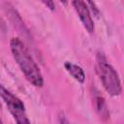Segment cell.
Here are the masks:
<instances>
[{
  "label": "cell",
  "mask_w": 124,
  "mask_h": 124,
  "mask_svg": "<svg viewBox=\"0 0 124 124\" xmlns=\"http://www.w3.org/2000/svg\"><path fill=\"white\" fill-rule=\"evenodd\" d=\"M10 47L14 59L20 68L25 78L32 85L42 87L44 85L43 75L23 42L19 38H12L10 41Z\"/></svg>",
  "instance_id": "cell-1"
},
{
  "label": "cell",
  "mask_w": 124,
  "mask_h": 124,
  "mask_svg": "<svg viewBox=\"0 0 124 124\" xmlns=\"http://www.w3.org/2000/svg\"><path fill=\"white\" fill-rule=\"evenodd\" d=\"M73 7L78 16L83 27L88 31V33L94 32V21L90 14L89 7L84 0H73Z\"/></svg>",
  "instance_id": "cell-4"
},
{
  "label": "cell",
  "mask_w": 124,
  "mask_h": 124,
  "mask_svg": "<svg viewBox=\"0 0 124 124\" xmlns=\"http://www.w3.org/2000/svg\"><path fill=\"white\" fill-rule=\"evenodd\" d=\"M64 5H67V3H68V0H60Z\"/></svg>",
  "instance_id": "cell-10"
},
{
  "label": "cell",
  "mask_w": 124,
  "mask_h": 124,
  "mask_svg": "<svg viewBox=\"0 0 124 124\" xmlns=\"http://www.w3.org/2000/svg\"><path fill=\"white\" fill-rule=\"evenodd\" d=\"M5 10H6V13H7L8 16H10L11 21L13 22V24L16 25V27L18 30L22 31V30L24 29V24H23V21H22V19L20 18L19 15L17 14V12H16L13 7H11L9 4H8L7 7L5 8Z\"/></svg>",
  "instance_id": "cell-7"
},
{
  "label": "cell",
  "mask_w": 124,
  "mask_h": 124,
  "mask_svg": "<svg viewBox=\"0 0 124 124\" xmlns=\"http://www.w3.org/2000/svg\"><path fill=\"white\" fill-rule=\"evenodd\" d=\"M95 69L105 90L112 97L119 96L122 92L119 76L102 52H97L96 54Z\"/></svg>",
  "instance_id": "cell-2"
},
{
  "label": "cell",
  "mask_w": 124,
  "mask_h": 124,
  "mask_svg": "<svg viewBox=\"0 0 124 124\" xmlns=\"http://www.w3.org/2000/svg\"><path fill=\"white\" fill-rule=\"evenodd\" d=\"M0 123H2V120H1V118H0Z\"/></svg>",
  "instance_id": "cell-11"
},
{
  "label": "cell",
  "mask_w": 124,
  "mask_h": 124,
  "mask_svg": "<svg viewBox=\"0 0 124 124\" xmlns=\"http://www.w3.org/2000/svg\"><path fill=\"white\" fill-rule=\"evenodd\" d=\"M64 68L65 70L79 83H83L85 80V73L83 69L72 62H65L64 63Z\"/></svg>",
  "instance_id": "cell-5"
},
{
  "label": "cell",
  "mask_w": 124,
  "mask_h": 124,
  "mask_svg": "<svg viewBox=\"0 0 124 124\" xmlns=\"http://www.w3.org/2000/svg\"><path fill=\"white\" fill-rule=\"evenodd\" d=\"M0 109H1V102H0Z\"/></svg>",
  "instance_id": "cell-12"
},
{
  "label": "cell",
  "mask_w": 124,
  "mask_h": 124,
  "mask_svg": "<svg viewBox=\"0 0 124 124\" xmlns=\"http://www.w3.org/2000/svg\"><path fill=\"white\" fill-rule=\"evenodd\" d=\"M47 9H49L50 11H54L55 10V4L53 0H40Z\"/></svg>",
  "instance_id": "cell-9"
},
{
  "label": "cell",
  "mask_w": 124,
  "mask_h": 124,
  "mask_svg": "<svg viewBox=\"0 0 124 124\" xmlns=\"http://www.w3.org/2000/svg\"><path fill=\"white\" fill-rule=\"evenodd\" d=\"M85 2H86V4H87V6L90 7V9H91L93 15L96 16H99V15H100V11H99L98 7L96 6V4L94 3V1H93V0H86Z\"/></svg>",
  "instance_id": "cell-8"
},
{
  "label": "cell",
  "mask_w": 124,
  "mask_h": 124,
  "mask_svg": "<svg viewBox=\"0 0 124 124\" xmlns=\"http://www.w3.org/2000/svg\"><path fill=\"white\" fill-rule=\"evenodd\" d=\"M93 99H94L95 109H96L97 113L100 115V117L103 118L104 120L109 118V112H108L107 104H106L103 96H101L100 94H95Z\"/></svg>",
  "instance_id": "cell-6"
},
{
  "label": "cell",
  "mask_w": 124,
  "mask_h": 124,
  "mask_svg": "<svg viewBox=\"0 0 124 124\" xmlns=\"http://www.w3.org/2000/svg\"><path fill=\"white\" fill-rule=\"evenodd\" d=\"M0 98L17 123H30V120L25 113V106L23 102L2 84H0Z\"/></svg>",
  "instance_id": "cell-3"
}]
</instances>
